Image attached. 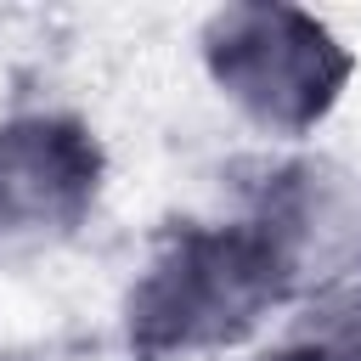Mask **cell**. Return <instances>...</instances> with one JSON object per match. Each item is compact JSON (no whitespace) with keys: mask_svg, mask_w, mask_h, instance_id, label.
<instances>
[{"mask_svg":"<svg viewBox=\"0 0 361 361\" xmlns=\"http://www.w3.org/2000/svg\"><path fill=\"white\" fill-rule=\"evenodd\" d=\"M197 56L209 85L276 141L322 130L355 79V51L333 23L276 0L220 6L197 34Z\"/></svg>","mask_w":361,"mask_h":361,"instance_id":"cell-2","label":"cell"},{"mask_svg":"<svg viewBox=\"0 0 361 361\" xmlns=\"http://www.w3.org/2000/svg\"><path fill=\"white\" fill-rule=\"evenodd\" d=\"M243 220L276 254L293 299H310L361 271V164L327 152L288 158L265 169Z\"/></svg>","mask_w":361,"mask_h":361,"instance_id":"cell-4","label":"cell"},{"mask_svg":"<svg viewBox=\"0 0 361 361\" xmlns=\"http://www.w3.org/2000/svg\"><path fill=\"white\" fill-rule=\"evenodd\" d=\"M293 299L276 254L248 220L175 226L124 293V344L141 361L209 355L254 338Z\"/></svg>","mask_w":361,"mask_h":361,"instance_id":"cell-1","label":"cell"},{"mask_svg":"<svg viewBox=\"0 0 361 361\" xmlns=\"http://www.w3.org/2000/svg\"><path fill=\"white\" fill-rule=\"evenodd\" d=\"M271 361H361V271L310 293Z\"/></svg>","mask_w":361,"mask_h":361,"instance_id":"cell-5","label":"cell"},{"mask_svg":"<svg viewBox=\"0 0 361 361\" xmlns=\"http://www.w3.org/2000/svg\"><path fill=\"white\" fill-rule=\"evenodd\" d=\"M107 152L96 130L56 107L0 118V254L68 243L102 203Z\"/></svg>","mask_w":361,"mask_h":361,"instance_id":"cell-3","label":"cell"}]
</instances>
